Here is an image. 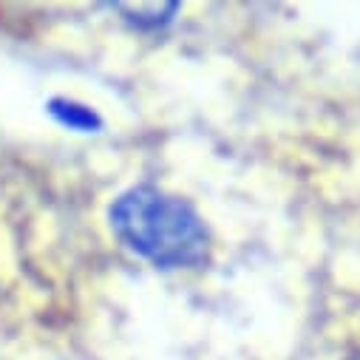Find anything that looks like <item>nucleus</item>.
<instances>
[{
  "label": "nucleus",
  "instance_id": "1",
  "mask_svg": "<svg viewBox=\"0 0 360 360\" xmlns=\"http://www.w3.org/2000/svg\"><path fill=\"white\" fill-rule=\"evenodd\" d=\"M111 224L122 244L156 266H196L207 258L210 236L182 199L156 188H134L111 207Z\"/></svg>",
  "mask_w": 360,
  "mask_h": 360
}]
</instances>
